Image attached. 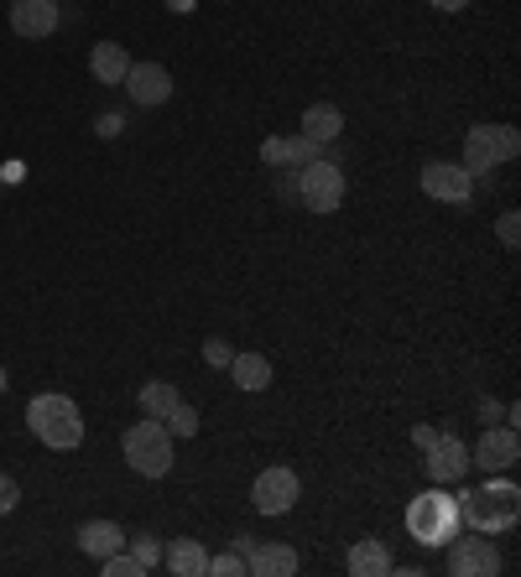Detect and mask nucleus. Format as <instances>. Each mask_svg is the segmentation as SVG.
I'll use <instances>...</instances> for the list:
<instances>
[{"instance_id": "1", "label": "nucleus", "mask_w": 521, "mask_h": 577, "mask_svg": "<svg viewBox=\"0 0 521 577\" xmlns=\"http://www.w3.org/2000/svg\"><path fill=\"white\" fill-rule=\"evenodd\" d=\"M453 499H459V521L469 530H480V536H501V530H511L521 521V490L511 478L486 474L480 490H459Z\"/></svg>"}, {"instance_id": "28", "label": "nucleus", "mask_w": 521, "mask_h": 577, "mask_svg": "<svg viewBox=\"0 0 521 577\" xmlns=\"http://www.w3.org/2000/svg\"><path fill=\"white\" fill-rule=\"evenodd\" d=\"M204 359H208V364H214V370H225L229 359H235V349H229L225 339H208V343H204Z\"/></svg>"}, {"instance_id": "27", "label": "nucleus", "mask_w": 521, "mask_h": 577, "mask_svg": "<svg viewBox=\"0 0 521 577\" xmlns=\"http://www.w3.org/2000/svg\"><path fill=\"white\" fill-rule=\"evenodd\" d=\"M496 239H501L505 250H517V245H521V219H517V214H501V224H496Z\"/></svg>"}, {"instance_id": "31", "label": "nucleus", "mask_w": 521, "mask_h": 577, "mask_svg": "<svg viewBox=\"0 0 521 577\" xmlns=\"http://www.w3.org/2000/svg\"><path fill=\"white\" fill-rule=\"evenodd\" d=\"M433 437H438V426H412V442H417V447H428Z\"/></svg>"}, {"instance_id": "2", "label": "nucleus", "mask_w": 521, "mask_h": 577, "mask_svg": "<svg viewBox=\"0 0 521 577\" xmlns=\"http://www.w3.org/2000/svg\"><path fill=\"white\" fill-rule=\"evenodd\" d=\"M27 426H32V437L52 453H73L79 442H84V416L73 406L69 395H32V406H27Z\"/></svg>"}, {"instance_id": "13", "label": "nucleus", "mask_w": 521, "mask_h": 577, "mask_svg": "<svg viewBox=\"0 0 521 577\" xmlns=\"http://www.w3.org/2000/svg\"><path fill=\"white\" fill-rule=\"evenodd\" d=\"M58 0H11V32L27 37V42H42V37L58 32Z\"/></svg>"}, {"instance_id": "16", "label": "nucleus", "mask_w": 521, "mask_h": 577, "mask_svg": "<svg viewBox=\"0 0 521 577\" xmlns=\"http://www.w3.org/2000/svg\"><path fill=\"white\" fill-rule=\"evenodd\" d=\"M162 567L177 577H204L208 573V552L204 542H193V536H177V542H167V552H162Z\"/></svg>"}, {"instance_id": "25", "label": "nucleus", "mask_w": 521, "mask_h": 577, "mask_svg": "<svg viewBox=\"0 0 521 577\" xmlns=\"http://www.w3.org/2000/svg\"><path fill=\"white\" fill-rule=\"evenodd\" d=\"M125 546H131V557H136L141 567H146V573H152L156 561H162V546H156V536H136V542L125 536Z\"/></svg>"}, {"instance_id": "3", "label": "nucleus", "mask_w": 521, "mask_h": 577, "mask_svg": "<svg viewBox=\"0 0 521 577\" xmlns=\"http://www.w3.org/2000/svg\"><path fill=\"white\" fill-rule=\"evenodd\" d=\"M459 499H453L443 484H433L428 494H417L412 505H407V536L417 546H449L459 536Z\"/></svg>"}, {"instance_id": "17", "label": "nucleus", "mask_w": 521, "mask_h": 577, "mask_svg": "<svg viewBox=\"0 0 521 577\" xmlns=\"http://www.w3.org/2000/svg\"><path fill=\"white\" fill-rule=\"evenodd\" d=\"M125 69H131V52L121 42H94L89 52V73H94V84H125Z\"/></svg>"}, {"instance_id": "8", "label": "nucleus", "mask_w": 521, "mask_h": 577, "mask_svg": "<svg viewBox=\"0 0 521 577\" xmlns=\"http://www.w3.org/2000/svg\"><path fill=\"white\" fill-rule=\"evenodd\" d=\"M422 193L433 204H449V208H464L474 198V177H469L459 162H428L422 167Z\"/></svg>"}, {"instance_id": "7", "label": "nucleus", "mask_w": 521, "mask_h": 577, "mask_svg": "<svg viewBox=\"0 0 521 577\" xmlns=\"http://www.w3.org/2000/svg\"><path fill=\"white\" fill-rule=\"evenodd\" d=\"M297 494H303V484H297L293 468H260L256 484H251V505L260 509V515H287V509L297 505Z\"/></svg>"}, {"instance_id": "24", "label": "nucleus", "mask_w": 521, "mask_h": 577, "mask_svg": "<svg viewBox=\"0 0 521 577\" xmlns=\"http://www.w3.org/2000/svg\"><path fill=\"white\" fill-rule=\"evenodd\" d=\"M100 567H104V577H146V567H141L131 552H110V557H100Z\"/></svg>"}, {"instance_id": "20", "label": "nucleus", "mask_w": 521, "mask_h": 577, "mask_svg": "<svg viewBox=\"0 0 521 577\" xmlns=\"http://www.w3.org/2000/svg\"><path fill=\"white\" fill-rule=\"evenodd\" d=\"M349 573L355 577H386L391 573V552H386L376 536H365V542L349 546Z\"/></svg>"}, {"instance_id": "15", "label": "nucleus", "mask_w": 521, "mask_h": 577, "mask_svg": "<svg viewBox=\"0 0 521 577\" xmlns=\"http://www.w3.org/2000/svg\"><path fill=\"white\" fill-rule=\"evenodd\" d=\"M245 573L251 577H293L297 552L287 542H256L251 552H245Z\"/></svg>"}, {"instance_id": "14", "label": "nucleus", "mask_w": 521, "mask_h": 577, "mask_svg": "<svg viewBox=\"0 0 521 577\" xmlns=\"http://www.w3.org/2000/svg\"><path fill=\"white\" fill-rule=\"evenodd\" d=\"M318 156H324V146L308 141L303 131H297V136H266L260 141V162H266V167H282V172L308 167V162H318Z\"/></svg>"}, {"instance_id": "33", "label": "nucleus", "mask_w": 521, "mask_h": 577, "mask_svg": "<svg viewBox=\"0 0 521 577\" xmlns=\"http://www.w3.org/2000/svg\"><path fill=\"white\" fill-rule=\"evenodd\" d=\"M0 391H6V364H0Z\"/></svg>"}, {"instance_id": "22", "label": "nucleus", "mask_w": 521, "mask_h": 577, "mask_svg": "<svg viewBox=\"0 0 521 577\" xmlns=\"http://www.w3.org/2000/svg\"><path fill=\"white\" fill-rule=\"evenodd\" d=\"M177 401H183V395H177V385H167V380H152V385H141V411H146V416H156V422H162V416H167Z\"/></svg>"}, {"instance_id": "12", "label": "nucleus", "mask_w": 521, "mask_h": 577, "mask_svg": "<svg viewBox=\"0 0 521 577\" xmlns=\"http://www.w3.org/2000/svg\"><path fill=\"white\" fill-rule=\"evenodd\" d=\"M125 94L141 104V110H156V104L173 100V73L162 63H131L125 69Z\"/></svg>"}, {"instance_id": "4", "label": "nucleus", "mask_w": 521, "mask_h": 577, "mask_svg": "<svg viewBox=\"0 0 521 577\" xmlns=\"http://www.w3.org/2000/svg\"><path fill=\"white\" fill-rule=\"evenodd\" d=\"M121 453H125V463L136 468L141 478H167L173 474V432L156 422V416H146V422H136V426H125V437H121Z\"/></svg>"}, {"instance_id": "23", "label": "nucleus", "mask_w": 521, "mask_h": 577, "mask_svg": "<svg viewBox=\"0 0 521 577\" xmlns=\"http://www.w3.org/2000/svg\"><path fill=\"white\" fill-rule=\"evenodd\" d=\"M162 426L173 432V437H198V406H188V401H177L167 416H162Z\"/></svg>"}, {"instance_id": "5", "label": "nucleus", "mask_w": 521, "mask_h": 577, "mask_svg": "<svg viewBox=\"0 0 521 577\" xmlns=\"http://www.w3.org/2000/svg\"><path fill=\"white\" fill-rule=\"evenodd\" d=\"M517 152H521L517 125H469V136H464V162H459V167H464L469 177H490L496 167L517 162Z\"/></svg>"}, {"instance_id": "29", "label": "nucleus", "mask_w": 521, "mask_h": 577, "mask_svg": "<svg viewBox=\"0 0 521 577\" xmlns=\"http://www.w3.org/2000/svg\"><path fill=\"white\" fill-rule=\"evenodd\" d=\"M17 499H21V484L11 474H0V515H11V509H17Z\"/></svg>"}, {"instance_id": "10", "label": "nucleus", "mask_w": 521, "mask_h": 577, "mask_svg": "<svg viewBox=\"0 0 521 577\" xmlns=\"http://www.w3.org/2000/svg\"><path fill=\"white\" fill-rule=\"evenodd\" d=\"M449 573L453 577H490V573H501V557H496V546H490V536H469V542H459L453 536L449 542Z\"/></svg>"}, {"instance_id": "9", "label": "nucleus", "mask_w": 521, "mask_h": 577, "mask_svg": "<svg viewBox=\"0 0 521 577\" xmlns=\"http://www.w3.org/2000/svg\"><path fill=\"white\" fill-rule=\"evenodd\" d=\"M521 458V437H517V426L505 422V426H490L486 422V437H480V447L469 453V463H480L486 474H511Z\"/></svg>"}, {"instance_id": "21", "label": "nucleus", "mask_w": 521, "mask_h": 577, "mask_svg": "<svg viewBox=\"0 0 521 577\" xmlns=\"http://www.w3.org/2000/svg\"><path fill=\"white\" fill-rule=\"evenodd\" d=\"M225 370L241 391H266V385H272V359L266 354H235Z\"/></svg>"}, {"instance_id": "19", "label": "nucleus", "mask_w": 521, "mask_h": 577, "mask_svg": "<svg viewBox=\"0 0 521 577\" xmlns=\"http://www.w3.org/2000/svg\"><path fill=\"white\" fill-rule=\"evenodd\" d=\"M121 546H125V530L115 526V521H84V526H79V552H89L94 561L110 557V552H121Z\"/></svg>"}, {"instance_id": "26", "label": "nucleus", "mask_w": 521, "mask_h": 577, "mask_svg": "<svg viewBox=\"0 0 521 577\" xmlns=\"http://www.w3.org/2000/svg\"><path fill=\"white\" fill-rule=\"evenodd\" d=\"M208 573H214V577H235V573H245V552H225V557H208Z\"/></svg>"}, {"instance_id": "30", "label": "nucleus", "mask_w": 521, "mask_h": 577, "mask_svg": "<svg viewBox=\"0 0 521 577\" xmlns=\"http://www.w3.org/2000/svg\"><path fill=\"white\" fill-rule=\"evenodd\" d=\"M94 131H100V136H121L125 120L121 115H100V120H94Z\"/></svg>"}, {"instance_id": "32", "label": "nucleus", "mask_w": 521, "mask_h": 577, "mask_svg": "<svg viewBox=\"0 0 521 577\" xmlns=\"http://www.w3.org/2000/svg\"><path fill=\"white\" fill-rule=\"evenodd\" d=\"M433 6H438V11H449V17H453V11H464L469 0H433Z\"/></svg>"}, {"instance_id": "18", "label": "nucleus", "mask_w": 521, "mask_h": 577, "mask_svg": "<svg viewBox=\"0 0 521 577\" xmlns=\"http://www.w3.org/2000/svg\"><path fill=\"white\" fill-rule=\"evenodd\" d=\"M339 131H345V110L339 104H308L303 110V136L308 141L329 146V141H339Z\"/></svg>"}, {"instance_id": "11", "label": "nucleus", "mask_w": 521, "mask_h": 577, "mask_svg": "<svg viewBox=\"0 0 521 577\" xmlns=\"http://www.w3.org/2000/svg\"><path fill=\"white\" fill-rule=\"evenodd\" d=\"M422 453H428V478H433V484H459V478L469 474V447L453 437V432H438Z\"/></svg>"}, {"instance_id": "6", "label": "nucleus", "mask_w": 521, "mask_h": 577, "mask_svg": "<svg viewBox=\"0 0 521 577\" xmlns=\"http://www.w3.org/2000/svg\"><path fill=\"white\" fill-rule=\"evenodd\" d=\"M293 198L308 208V214H334V208L345 204V172L334 167L329 156H318L308 167H297Z\"/></svg>"}]
</instances>
